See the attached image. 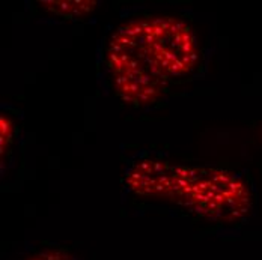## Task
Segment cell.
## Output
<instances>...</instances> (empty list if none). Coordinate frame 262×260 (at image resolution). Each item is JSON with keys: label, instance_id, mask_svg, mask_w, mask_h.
Wrapping results in <instances>:
<instances>
[{"label": "cell", "instance_id": "obj_1", "mask_svg": "<svg viewBox=\"0 0 262 260\" xmlns=\"http://www.w3.org/2000/svg\"><path fill=\"white\" fill-rule=\"evenodd\" d=\"M127 183L136 194L170 200L214 220H238L252 206L247 185L217 169L142 159L128 169Z\"/></svg>", "mask_w": 262, "mask_h": 260}, {"label": "cell", "instance_id": "obj_2", "mask_svg": "<svg viewBox=\"0 0 262 260\" xmlns=\"http://www.w3.org/2000/svg\"><path fill=\"white\" fill-rule=\"evenodd\" d=\"M107 65L113 86L125 103L149 104L167 89L169 78L148 47L145 18L130 21L113 33L107 49Z\"/></svg>", "mask_w": 262, "mask_h": 260}, {"label": "cell", "instance_id": "obj_3", "mask_svg": "<svg viewBox=\"0 0 262 260\" xmlns=\"http://www.w3.org/2000/svg\"><path fill=\"white\" fill-rule=\"evenodd\" d=\"M146 41L163 74L180 78L190 74L199 59L196 38L191 29L173 17L145 18Z\"/></svg>", "mask_w": 262, "mask_h": 260}, {"label": "cell", "instance_id": "obj_4", "mask_svg": "<svg viewBox=\"0 0 262 260\" xmlns=\"http://www.w3.org/2000/svg\"><path fill=\"white\" fill-rule=\"evenodd\" d=\"M46 9L53 11L57 15H62L63 18H71L74 15H83L94 9L95 3L91 2H44L42 3Z\"/></svg>", "mask_w": 262, "mask_h": 260}, {"label": "cell", "instance_id": "obj_5", "mask_svg": "<svg viewBox=\"0 0 262 260\" xmlns=\"http://www.w3.org/2000/svg\"><path fill=\"white\" fill-rule=\"evenodd\" d=\"M23 260H79L68 251L63 250H44L39 253H35Z\"/></svg>", "mask_w": 262, "mask_h": 260}]
</instances>
